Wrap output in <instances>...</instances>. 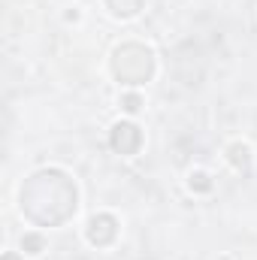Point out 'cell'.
Segmentation results:
<instances>
[{
  "instance_id": "cell-1",
  "label": "cell",
  "mask_w": 257,
  "mask_h": 260,
  "mask_svg": "<svg viewBox=\"0 0 257 260\" xmlns=\"http://www.w3.org/2000/svg\"><path fill=\"white\" fill-rule=\"evenodd\" d=\"M133 139V142H139V130L133 127V124H118V127L112 130V145L118 148V151H130L127 145H124V139Z\"/></svg>"
},
{
  "instance_id": "cell-2",
  "label": "cell",
  "mask_w": 257,
  "mask_h": 260,
  "mask_svg": "<svg viewBox=\"0 0 257 260\" xmlns=\"http://www.w3.org/2000/svg\"><path fill=\"white\" fill-rule=\"evenodd\" d=\"M230 160L242 170V167H248V145H242V142H236V145H230Z\"/></svg>"
},
{
  "instance_id": "cell-3",
  "label": "cell",
  "mask_w": 257,
  "mask_h": 260,
  "mask_svg": "<svg viewBox=\"0 0 257 260\" xmlns=\"http://www.w3.org/2000/svg\"><path fill=\"white\" fill-rule=\"evenodd\" d=\"M191 188H197V191H209V188H212V182H209V176H206V173H194V176H191Z\"/></svg>"
},
{
  "instance_id": "cell-4",
  "label": "cell",
  "mask_w": 257,
  "mask_h": 260,
  "mask_svg": "<svg viewBox=\"0 0 257 260\" xmlns=\"http://www.w3.org/2000/svg\"><path fill=\"white\" fill-rule=\"evenodd\" d=\"M24 248H30V254H40L43 239H40V236H24Z\"/></svg>"
},
{
  "instance_id": "cell-5",
  "label": "cell",
  "mask_w": 257,
  "mask_h": 260,
  "mask_svg": "<svg viewBox=\"0 0 257 260\" xmlns=\"http://www.w3.org/2000/svg\"><path fill=\"white\" fill-rule=\"evenodd\" d=\"M139 106H142V100H139L136 94H130V97H124V109H127V112H136Z\"/></svg>"
}]
</instances>
